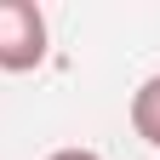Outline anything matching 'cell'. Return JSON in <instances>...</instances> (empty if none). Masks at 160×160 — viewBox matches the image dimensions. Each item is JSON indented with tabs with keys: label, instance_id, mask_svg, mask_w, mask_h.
<instances>
[{
	"label": "cell",
	"instance_id": "cell-1",
	"mask_svg": "<svg viewBox=\"0 0 160 160\" xmlns=\"http://www.w3.org/2000/svg\"><path fill=\"white\" fill-rule=\"evenodd\" d=\"M46 12L34 0H0V69L29 74L46 63Z\"/></svg>",
	"mask_w": 160,
	"mask_h": 160
},
{
	"label": "cell",
	"instance_id": "cell-2",
	"mask_svg": "<svg viewBox=\"0 0 160 160\" xmlns=\"http://www.w3.org/2000/svg\"><path fill=\"white\" fill-rule=\"evenodd\" d=\"M132 132L143 137L149 149H160V74H149L143 86L132 92Z\"/></svg>",
	"mask_w": 160,
	"mask_h": 160
},
{
	"label": "cell",
	"instance_id": "cell-3",
	"mask_svg": "<svg viewBox=\"0 0 160 160\" xmlns=\"http://www.w3.org/2000/svg\"><path fill=\"white\" fill-rule=\"evenodd\" d=\"M46 160H103V154H97V149H52Z\"/></svg>",
	"mask_w": 160,
	"mask_h": 160
}]
</instances>
